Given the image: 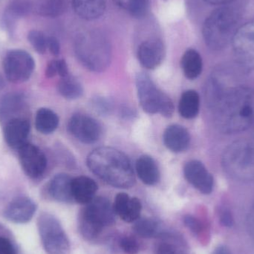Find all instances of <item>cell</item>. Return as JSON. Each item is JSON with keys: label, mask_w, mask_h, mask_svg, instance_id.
<instances>
[{"label": "cell", "mask_w": 254, "mask_h": 254, "mask_svg": "<svg viewBox=\"0 0 254 254\" xmlns=\"http://www.w3.org/2000/svg\"><path fill=\"white\" fill-rule=\"evenodd\" d=\"M95 106H96V108L98 109V111L101 112L102 113H107V112L109 111V109L110 107H109L108 103L107 101H104V100H99L98 101L97 100L95 102Z\"/></svg>", "instance_id": "b9f144b4"}, {"label": "cell", "mask_w": 254, "mask_h": 254, "mask_svg": "<svg viewBox=\"0 0 254 254\" xmlns=\"http://www.w3.org/2000/svg\"><path fill=\"white\" fill-rule=\"evenodd\" d=\"M115 213L110 201L104 197H95L80 212L79 228L87 240L96 238L105 227L115 222Z\"/></svg>", "instance_id": "8992f818"}, {"label": "cell", "mask_w": 254, "mask_h": 254, "mask_svg": "<svg viewBox=\"0 0 254 254\" xmlns=\"http://www.w3.org/2000/svg\"><path fill=\"white\" fill-rule=\"evenodd\" d=\"M0 254H16L13 243L5 237H0Z\"/></svg>", "instance_id": "8d00e7d4"}, {"label": "cell", "mask_w": 254, "mask_h": 254, "mask_svg": "<svg viewBox=\"0 0 254 254\" xmlns=\"http://www.w3.org/2000/svg\"><path fill=\"white\" fill-rule=\"evenodd\" d=\"M240 13L236 7L222 5L212 12L204 21L203 38L212 50L219 51L231 43L240 22Z\"/></svg>", "instance_id": "277c9868"}, {"label": "cell", "mask_w": 254, "mask_h": 254, "mask_svg": "<svg viewBox=\"0 0 254 254\" xmlns=\"http://www.w3.org/2000/svg\"><path fill=\"white\" fill-rule=\"evenodd\" d=\"M56 74H58V60L49 62L46 70V77L49 78L55 77Z\"/></svg>", "instance_id": "ab89813d"}, {"label": "cell", "mask_w": 254, "mask_h": 254, "mask_svg": "<svg viewBox=\"0 0 254 254\" xmlns=\"http://www.w3.org/2000/svg\"><path fill=\"white\" fill-rule=\"evenodd\" d=\"M184 222H185L186 227H188L192 232L197 234V235L202 231V223L198 219L194 217V216L188 215L184 219Z\"/></svg>", "instance_id": "d590c367"}, {"label": "cell", "mask_w": 254, "mask_h": 254, "mask_svg": "<svg viewBox=\"0 0 254 254\" xmlns=\"http://www.w3.org/2000/svg\"><path fill=\"white\" fill-rule=\"evenodd\" d=\"M71 5L77 16L86 20L101 17L106 10V0H71Z\"/></svg>", "instance_id": "7402d4cb"}, {"label": "cell", "mask_w": 254, "mask_h": 254, "mask_svg": "<svg viewBox=\"0 0 254 254\" xmlns=\"http://www.w3.org/2000/svg\"><path fill=\"white\" fill-rule=\"evenodd\" d=\"M68 129L74 137L86 144L98 141L102 134L100 124L93 118L85 115H74L70 119Z\"/></svg>", "instance_id": "7c38bea8"}, {"label": "cell", "mask_w": 254, "mask_h": 254, "mask_svg": "<svg viewBox=\"0 0 254 254\" xmlns=\"http://www.w3.org/2000/svg\"><path fill=\"white\" fill-rule=\"evenodd\" d=\"M58 91L64 98L68 100H75L80 98L83 94V88L78 80L72 76L61 78L58 83Z\"/></svg>", "instance_id": "f1b7e54d"}, {"label": "cell", "mask_w": 254, "mask_h": 254, "mask_svg": "<svg viewBox=\"0 0 254 254\" xmlns=\"http://www.w3.org/2000/svg\"><path fill=\"white\" fill-rule=\"evenodd\" d=\"M212 254H231L229 249L225 246H220L215 249L214 252Z\"/></svg>", "instance_id": "ee69618b"}, {"label": "cell", "mask_w": 254, "mask_h": 254, "mask_svg": "<svg viewBox=\"0 0 254 254\" xmlns=\"http://www.w3.org/2000/svg\"><path fill=\"white\" fill-rule=\"evenodd\" d=\"M35 63L30 54L20 49L9 51L3 60L6 77L12 83H22L31 77Z\"/></svg>", "instance_id": "8fae6325"}, {"label": "cell", "mask_w": 254, "mask_h": 254, "mask_svg": "<svg viewBox=\"0 0 254 254\" xmlns=\"http://www.w3.org/2000/svg\"><path fill=\"white\" fill-rule=\"evenodd\" d=\"M166 49L162 40L149 39L140 43L137 49L139 62L147 69H154L162 64L165 58Z\"/></svg>", "instance_id": "9a60e30c"}, {"label": "cell", "mask_w": 254, "mask_h": 254, "mask_svg": "<svg viewBox=\"0 0 254 254\" xmlns=\"http://www.w3.org/2000/svg\"><path fill=\"white\" fill-rule=\"evenodd\" d=\"M113 1L118 6L126 10L127 5H128L130 0H113Z\"/></svg>", "instance_id": "bcb514c9"}, {"label": "cell", "mask_w": 254, "mask_h": 254, "mask_svg": "<svg viewBox=\"0 0 254 254\" xmlns=\"http://www.w3.org/2000/svg\"><path fill=\"white\" fill-rule=\"evenodd\" d=\"M37 228L43 249L48 254H68L69 241L61 222L53 215L43 213L39 216Z\"/></svg>", "instance_id": "9c48e42d"}, {"label": "cell", "mask_w": 254, "mask_h": 254, "mask_svg": "<svg viewBox=\"0 0 254 254\" xmlns=\"http://www.w3.org/2000/svg\"><path fill=\"white\" fill-rule=\"evenodd\" d=\"M30 127L28 121L22 118H14L6 123L4 135L6 143L13 149H19L27 142L29 136Z\"/></svg>", "instance_id": "e0dca14e"}, {"label": "cell", "mask_w": 254, "mask_h": 254, "mask_svg": "<svg viewBox=\"0 0 254 254\" xmlns=\"http://www.w3.org/2000/svg\"><path fill=\"white\" fill-rule=\"evenodd\" d=\"M4 87V80L2 76L0 74V91Z\"/></svg>", "instance_id": "7dc6e473"}, {"label": "cell", "mask_w": 254, "mask_h": 254, "mask_svg": "<svg viewBox=\"0 0 254 254\" xmlns=\"http://www.w3.org/2000/svg\"><path fill=\"white\" fill-rule=\"evenodd\" d=\"M59 118L58 115L47 108H41L37 111L35 126L37 131L43 134H51L58 128Z\"/></svg>", "instance_id": "83f0119b"}, {"label": "cell", "mask_w": 254, "mask_h": 254, "mask_svg": "<svg viewBox=\"0 0 254 254\" xmlns=\"http://www.w3.org/2000/svg\"><path fill=\"white\" fill-rule=\"evenodd\" d=\"M136 87L140 107L148 114H161L166 118L172 117L174 104L168 95L155 86L146 73H138L136 77Z\"/></svg>", "instance_id": "ba28073f"}, {"label": "cell", "mask_w": 254, "mask_h": 254, "mask_svg": "<svg viewBox=\"0 0 254 254\" xmlns=\"http://www.w3.org/2000/svg\"><path fill=\"white\" fill-rule=\"evenodd\" d=\"M133 230L135 234L143 238L160 237L162 234L159 222L150 218L136 220Z\"/></svg>", "instance_id": "f546056e"}, {"label": "cell", "mask_w": 254, "mask_h": 254, "mask_svg": "<svg viewBox=\"0 0 254 254\" xmlns=\"http://www.w3.org/2000/svg\"><path fill=\"white\" fill-rule=\"evenodd\" d=\"M200 108V98L195 90L185 91L181 97L179 112L184 119H192L198 116Z\"/></svg>", "instance_id": "4316f807"}, {"label": "cell", "mask_w": 254, "mask_h": 254, "mask_svg": "<svg viewBox=\"0 0 254 254\" xmlns=\"http://www.w3.org/2000/svg\"><path fill=\"white\" fill-rule=\"evenodd\" d=\"M120 246L122 250L127 254H136L139 251V245L137 240L131 237H125L121 240Z\"/></svg>", "instance_id": "e575fe53"}, {"label": "cell", "mask_w": 254, "mask_h": 254, "mask_svg": "<svg viewBox=\"0 0 254 254\" xmlns=\"http://www.w3.org/2000/svg\"><path fill=\"white\" fill-rule=\"evenodd\" d=\"M246 72L237 63L215 68L206 85V100L210 108L213 109L227 93L243 85L242 80Z\"/></svg>", "instance_id": "52a82bcc"}, {"label": "cell", "mask_w": 254, "mask_h": 254, "mask_svg": "<svg viewBox=\"0 0 254 254\" xmlns=\"http://www.w3.org/2000/svg\"><path fill=\"white\" fill-rule=\"evenodd\" d=\"M74 49L78 61L91 71H104L111 62V43L100 30H89L77 34Z\"/></svg>", "instance_id": "3957f363"}, {"label": "cell", "mask_w": 254, "mask_h": 254, "mask_svg": "<svg viewBox=\"0 0 254 254\" xmlns=\"http://www.w3.org/2000/svg\"><path fill=\"white\" fill-rule=\"evenodd\" d=\"M163 140L166 147L172 152H182L189 147L190 135L185 127L173 125L166 128Z\"/></svg>", "instance_id": "d6986e66"}, {"label": "cell", "mask_w": 254, "mask_h": 254, "mask_svg": "<svg viewBox=\"0 0 254 254\" xmlns=\"http://www.w3.org/2000/svg\"><path fill=\"white\" fill-rule=\"evenodd\" d=\"M249 222L251 229H252V232L254 234V201L252 210H251L250 213H249Z\"/></svg>", "instance_id": "f6af8a7d"}, {"label": "cell", "mask_w": 254, "mask_h": 254, "mask_svg": "<svg viewBox=\"0 0 254 254\" xmlns=\"http://www.w3.org/2000/svg\"><path fill=\"white\" fill-rule=\"evenodd\" d=\"M28 40L39 54H44L48 49V37L39 30H31L28 34Z\"/></svg>", "instance_id": "1f68e13d"}, {"label": "cell", "mask_w": 254, "mask_h": 254, "mask_svg": "<svg viewBox=\"0 0 254 254\" xmlns=\"http://www.w3.org/2000/svg\"><path fill=\"white\" fill-rule=\"evenodd\" d=\"M181 65L185 75L188 79L194 80L197 78L202 71V58L195 49H188L182 56Z\"/></svg>", "instance_id": "d4e9b609"}, {"label": "cell", "mask_w": 254, "mask_h": 254, "mask_svg": "<svg viewBox=\"0 0 254 254\" xmlns=\"http://www.w3.org/2000/svg\"><path fill=\"white\" fill-rule=\"evenodd\" d=\"M212 110L219 129L235 134L254 126V90L242 85L227 93Z\"/></svg>", "instance_id": "6da1fadb"}, {"label": "cell", "mask_w": 254, "mask_h": 254, "mask_svg": "<svg viewBox=\"0 0 254 254\" xmlns=\"http://www.w3.org/2000/svg\"><path fill=\"white\" fill-rule=\"evenodd\" d=\"M250 140L254 143V131L253 134H252V138H251Z\"/></svg>", "instance_id": "c3c4849f"}, {"label": "cell", "mask_w": 254, "mask_h": 254, "mask_svg": "<svg viewBox=\"0 0 254 254\" xmlns=\"http://www.w3.org/2000/svg\"><path fill=\"white\" fill-rule=\"evenodd\" d=\"M231 44L236 63L246 71L254 69V21L239 27Z\"/></svg>", "instance_id": "30bf717a"}, {"label": "cell", "mask_w": 254, "mask_h": 254, "mask_svg": "<svg viewBox=\"0 0 254 254\" xmlns=\"http://www.w3.org/2000/svg\"><path fill=\"white\" fill-rule=\"evenodd\" d=\"M221 223L225 227H232L234 225V218L231 211L228 209H222L219 213Z\"/></svg>", "instance_id": "74e56055"}, {"label": "cell", "mask_w": 254, "mask_h": 254, "mask_svg": "<svg viewBox=\"0 0 254 254\" xmlns=\"http://www.w3.org/2000/svg\"><path fill=\"white\" fill-rule=\"evenodd\" d=\"M149 10V0H130L126 10L135 19L146 17Z\"/></svg>", "instance_id": "4dcf8cb0"}, {"label": "cell", "mask_w": 254, "mask_h": 254, "mask_svg": "<svg viewBox=\"0 0 254 254\" xmlns=\"http://www.w3.org/2000/svg\"><path fill=\"white\" fill-rule=\"evenodd\" d=\"M113 207L115 213L120 216L122 220L130 223L139 219L142 206L138 198L121 192L116 195Z\"/></svg>", "instance_id": "ac0fdd59"}, {"label": "cell", "mask_w": 254, "mask_h": 254, "mask_svg": "<svg viewBox=\"0 0 254 254\" xmlns=\"http://www.w3.org/2000/svg\"><path fill=\"white\" fill-rule=\"evenodd\" d=\"M161 239L162 240L157 246L156 254H185L173 237H164Z\"/></svg>", "instance_id": "d6a6232c"}, {"label": "cell", "mask_w": 254, "mask_h": 254, "mask_svg": "<svg viewBox=\"0 0 254 254\" xmlns=\"http://www.w3.org/2000/svg\"><path fill=\"white\" fill-rule=\"evenodd\" d=\"M21 104H22V101H21V97L19 95H11L7 97L1 103V106L0 107V116L4 117V116L13 114L19 110Z\"/></svg>", "instance_id": "836d02e7"}, {"label": "cell", "mask_w": 254, "mask_h": 254, "mask_svg": "<svg viewBox=\"0 0 254 254\" xmlns=\"http://www.w3.org/2000/svg\"><path fill=\"white\" fill-rule=\"evenodd\" d=\"M208 4H213V5H226L229 4L234 0H204Z\"/></svg>", "instance_id": "7bdbcfd3"}, {"label": "cell", "mask_w": 254, "mask_h": 254, "mask_svg": "<svg viewBox=\"0 0 254 254\" xmlns=\"http://www.w3.org/2000/svg\"><path fill=\"white\" fill-rule=\"evenodd\" d=\"M37 208V204L31 198L18 197L5 207L4 216L13 223L25 224L31 220Z\"/></svg>", "instance_id": "2e32d148"}, {"label": "cell", "mask_w": 254, "mask_h": 254, "mask_svg": "<svg viewBox=\"0 0 254 254\" xmlns=\"http://www.w3.org/2000/svg\"><path fill=\"white\" fill-rule=\"evenodd\" d=\"M18 150L21 165L29 177L37 179L43 175L47 167V160L40 148L27 143Z\"/></svg>", "instance_id": "4fadbf2b"}, {"label": "cell", "mask_w": 254, "mask_h": 254, "mask_svg": "<svg viewBox=\"0 0 254 254\" xmlns=\"http://www.w3.org/2000/svg\"><path fill=\"white\" fill-rule=\"evenodd\" d=\"M135 170L139 179L145 185L152 186L159 182V170L150 156L143 155L138 158L135 163Z\"/></svg>", "instance_id": "cb8c5ba5"}, {"label": "cell", "mask_w": 254, "mask_h": 254, "mask_svg": "<svg viewBox=\"0 0 254 254\" xmlns=\"http://www.w3.org/2000/svg\"><path fill=\"white\" fill-rule=\"evenodd\" d=\"M58 74L61 78L68 75V68L66 62L64 60H58Z\"/></svg>", "instance_id": "60d3db41"}, {"label": "cell", "mask_w": 254, "mask_h": 254, "mask_svg": "<svg viewBox=\"0 0 254 254\" xmlns=\"http://www.w3.org/2000/svg\"><path fill=\"white\" fill-rule=\"evenodd\" d=\"M34 8V3L31 0H10L3 15V25L8 32L14 30L18 19L29 14Z\"/></svg>", "instance_id": "ffe728a7"}, {"label": "cell", "mask_w": 254, "mask_h": 254, "mask_svg": "<svg viewBox=\"0 0 254 254\" xmlns=\"http://www.w3.org/2000/svg\"><path fill=\"white\" fill-rule=\"evenodd\" d=\"M224 170L231 177L241 181L254 179V143L240 140L230 144L222 155Z\"/></svg>", "instance_id": "5b68a950"}, {"label": "cell", "mask_w": 254, "mask_h": 254, "mask_svg": "<svg viewBox=\"0 0 254 254\" xmlns=\"http://www.w3.org/2000/svg\"><path fill=\"white\" fill-rule=\"evenodd\" d=\"M72 179L66 174H58L50 182L49 192L51 196L61 202H70L72 201L71 194Z\"/></svg>", "instance_id": "603a6c76"}, {"label": "cell", "mask_w": 254, "mask_h": 254, "mask_svg": "<svg viewBox=\"0 0 254 254\" xmlns=\"http://www.w3.org/2000/svg\"><path fill=\"white\" fill-rule=\"evenodd\" d=\"M186 180L201 193H211L214 186V180L205 166L197 160L188 161L184 168Z\"/></svg>", "instance_id": "5bb4252c"}, {"label": "cell", "mask_w": 254, "mask_h": 254, "mask_svg": "<svg viewBox=\"0 0 254 254\" xmlns=\"http://www.w3.org/2000/svg\"><path fill=\"white\" fill-rule=\"evenodd\" d=\"M48 49L49 52L55 55L58 56L61 52V44H60L59 40L55 37H48L47 43Z\"/></svg>", "instance_id": "f35d334b"}, {"label": "cell", "mask_w": 254, "mask_h": 254, "mask_svg": "<svg viewBox=\"0 0 254 254\" xmlns=\"http://www.w3.org/2000/svg\"><path fill=\"white\" fill-rule=\"evenodd\" d=\"M98 185L87 176H78L72 179L71 194L73 200L81 204H87L95 198Z\"/></svg>", "instance_id": "44dd1931"}, {"label": "cell", "mask_w": 254, "mask_h": 254, "mask_svg": "<svg viewBox=\"0 0 254 254\" xmlns=\"http://www.w3.org/2000/svg\"><path fill=\"white\" fill-rule=\"evenodd\" d=\"M68 8V0H37L34 4L36 13L45 17L61 16Z\"/></svg>", "instance_id": "484cf974"}, {"label": "cell", "mask_w": 254, "mask_h": 254, "mask_svg": "<svg viewBox=\"0 0 254 254\" xmlns=\"http://www.w3.org/2000/svg\"><path fill=\"white\" fill-rule=\"evenodd\" d=\"M87 165L95 176L114 188L127 189L135 184L129 159L115 148H97L88 156Z\"/></svg>", "instance_id": "7a4b0ae2"}]
</instances>
